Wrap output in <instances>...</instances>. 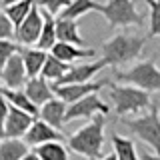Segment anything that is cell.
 I'll return each mask as SVG.
<instances>
[{
	"instance_id": "obj_1",
	"label": "cell",
	"mask_w": 160,
	"mask_h": 160,
	"mask_svg": "<svg viewBox=\"0 0 160 160\" xmlns=\"http://www.w3.org/2000/svg\"><path fill=\"white\" fill-rule=\"evenodd\" d=\"M104 126H106V116L96 114L86 126L68 136V148L88 160H100L104 144Z\"/></svg>"
},
{
	"instance_id": "obj_2",
	"label": "cell",
	"mask_w": 160,
	"mask_h": 160,
	"mask_svg": "<svg viewBox=\"0 0 160 160\" xmlns=\"http://www.w3.org/2000/svg\"><path fill=\"white\" fill-rule=\"evenodd\" d=\"M144 44H146L144 36L120 32V34H114L112 38H108L100 46V50H102V58L108 64H112L114 68H118V66H128L130 62H134L142 54Z\"/></svg>"
},
{
	"instance_id": "obj_3",
	"label": "cell",
	"mask_w": 160,
	"mask_h": 160,
	"mask_svg": "<svg viewBox=\"0 0 160 160\" xmlns=\"http://www.w3.org/2000/svg\"><path fill=\"white\" fill-rule=\"evenodd\" d=\"M110 100L114 104V114L116 116H126V114H136L140 110H146L152 106L150 102V92L140 90L130 84H114L108 82Z\"/></svg>"
},
{
	"instance_id": "obj_4",
	"label": "cell",
	"mask_w": 160,
	"mask_h": 160,
	"mask_svg": "<svg viewBox=\"0 0 160 160\" xmlns=\"http://www.w3.org/2000/svg\"><path fill=\"white\" fill-rule=\"evenodd\" d=\"M114 76L130 86L146 90V92H160V68L152 58L142 60L128 70H116Z\"/></svg>"
},
{
	"instance_id": "obj_5",
	"label": "cell",
	"mask_w": 160,
	"mask_h": 160,
	"mask_svg": "<svg viewBox=\"0 0 160 160\" xmlns=\"http://www.w3.org/2000/svg\"><path fill=\"white\" fill-rule=\"evenodd\" d=\"M100 14L106 18L110 28L120 26H142L144 16L136 10L134 0H108L106 4H100Z\"/></svg>"
},
{
	"instance_id": "obj_6",
	"label": "cell",
	"mask_w": 160,
	"mask_h": 160,
	"mask_svg": "<svg viewBox=\"0 0 160 160\" xmlns=\"http://www.w3.org/2000/svg\"><path fill=\"white\" fill-rule=\"evenodd\" d=\"M122 122H124V126L130 128L142 142H146L160 156V112H158V104H152L148 108V114H144V116L132 118V120L124 118Z\"/></svg>"
},
{
	"instance_id": "obj_7",
	"label": "cell",
	"mask_w": 160,
	"mask_h": 160,
	"mask_svg": "<svg viewBox=\"0 0 160 160\" xmlns=\"http://www.w3.org/2000/svg\"><path fill=\"white\" fill-rule=\"evenodd\" d=\"M42 24H44V16H42V10L36 4L30 14L22 22L14 28V38H16L18 46H36L40 32H42Z\"/></svg>"
},
{
	"instance_id": "obj_8",
	"label": "cell",
	"mask_w": 160,
	"mask_h": 160,
	"mask_svg": "<svg viewBox=\"0 0 160 160\" xmlns=\"http://www.w3.org/2000/svg\"><path fill=\"white\" fill-rule=\"evenodd\" d=\"M110 78H100L96 82H76V84H52V90L56 94V98H60L62 102L72 104L76 100L88 96V94H96L100 88L108 86Z\"/></svg>"
},
{
	"instance_id": "obj_9",
	"label": "cell",
	"mask_w": 160,
	"mask_h": 160,
	"mask_svg": "<svg viewBox=\"0 0 160 160\" xmlns=\"http://www.w3.org/2000/svg\"><path fill=\"white\" fill-rule=\"evenodd\" d=\"M108 112H110V106L106 102H102L100 96L88 94V96L68 104L64 122H70V120H76V118H94L96 114H104V116H106Z\"/></svg>"
},
{
	"instance_id": "obj_10",
	"label": "cell",
	"mask_w": 160,
	"mask_h": 160,
	"mask_svg": "<svg viewBox=\"0 0 160 160\" xmlns=\"http://www.w3.org/2000/svg\"><path fill=\"white\" fill-rule=\"evenodd\" d=\"M24 142L28 144V148H36L40 146V144H46V142H64V140H68L66 136H64L60 130L52 128L50 124H46L44 120L40 118H34V122L30 124L28 132L24 134Z\"/></svg>"
},
{
	"instance_id": "obj_11",
	"label": "cell",
	"mask_w": 160,
	"mask_h": 160,
	"mask_svg": "<svg viewBox=\"0 0 160 160\" xmlns=\"http://www.w3.org/2000/svg\"><path fill=\"white\" fill-rule=\"evenodd\" d=\"M26 82H28L26 68H24L20 52H16L6 64H4V68L0 70V86L10 88V90H18V88H24Z\"/></svg>"
},
{
	"instance_id": "obj_12",
	"label": "cell",
	"mask_w": 160,
	"mask_h": 160,
	"mask_svg": "<svg viewBox=\"0 0 160 160\" xmlns=\"http://www.w3.org/2000/svg\"><path fill=\"white\" fill-rule=\"evenodd\" d=\"M108 62L104 58L96 60V62H80V64H70L68 72L64 74L60 80H56V82L52 84H76V82H90L92 80V76H96V74L100 72L102 68H106Z\"/></svg>"
},
{
	"instance_id": "obj_13",
	"label": "cell",
	"mask_w": 160,
	"mask_h": 160,
	"mask_svg": "<svg viewBox=\"0 0 160 160\" xmlns=\"http://www.w3.org/2000/svg\"><path fill=\"white\" fill-rule=\"evenodd\" d=\"M32 122H34V116H30L28 112H24L20 108L10 106L8 116L2 126V136L4 138H24V134L28 132Z\"/></svg>"
},
{
	"instance_id": "obj_14",
	"label": "cell",
	"mask_w": 160,
	"mask_h": 160,
	"mask_svg": "<svg viewBox=\"0 0 160 160\" xmlns=\"http://www.w3.org/2000/svg\"><path fill=\"white\" fill-rule=\"evenodd\" d=\"M66 102H62L60 98H52L48 100L46 104H42L38 110V118L44 120L46 124H50L52 128L56 130H62L64 128V116H66Z\"/></svg>"
},
{
	"instance_id": "obj_15",
	"label": "cell",
	"mask_w": 160,
	"mask_h": 160,
	"mask_svg": "<svg viewBox=\"0 0 160 160\" xmlns=\"http://www.w3.org/2000/svg\"><path fill=\"white\" fill-rule=\"evenodd\" d=\"M24 92H26V96L32 100L34 104L40 108L42 104H46L48 100L56 98V94H54L52 86L48 84V80H44L42 76H34V78H28V82L24 84Z\"/></svg>"
},
{
	"instance_id": "obj_16",
	"label": "cell",
	"mask_w": 160,
	"mask_h": 160,
	"mask_svg": "<svg viewBox=\"0 0 160 160\" xmlns=\"http://www.w3.org/2000/svg\"><path fill=\"white\" fill-rule=\"evenodd\" d=\"M56 40L58 42H66V44H74L80 48H88L86 40L82 38L78 30V22L70 18H56Z\"/></svg>"
},
{
	"instance_id": "obj_17",
	"label": "cell",
	"mask_w": 160,
	"mask_h": 160,
	"mask_svg": "<svg viewBox=\"0 0 160 160\" xmlns=\"http://www.w3.org/2000/svg\"><path fill=\"white\" fill-rule=\"evenodd\" d=\"M18 52H20V56H22V62H24V68H26L28 78L40 76L48 52H44V50H40L36 46H20Z\"/></svg>"
},
{
	"instance_id": "obj_18",
	"label": "cell",
	"mask_w": 160,
	"mask_h": 160,
	"mask_svg": "<svg viewBox=\"0 0 160 160\" xmlns=\"http://www.w3.org/2000/svg\"><path fill=\"white\" fill-rule=\"evenodd\" d=\"M50 54L56 56L58 60L66 64H72L76 60H82V58H92L96 54V50L92 48H80V46H74V44H66V42H56L52 48H50Z\"/></svg>"
},
{
	"instance_id": "obj_19",
	"label": "cell",
	"mask_w": 160,
	"mask_h": 160,
	"mask_svg": "<svg viewBox=\"0 0 160 160\" xmlns=\"http://www.w3.org/2000/svg\"><path fill=\"white\" fill-rule=\"evenodd\" d=\"M2 94L6 96L8 100V104L10 106H14V108H20V110H24V112H28L30 116H34V118H38V106L32 102L28 96H26V92H24V88H18V90H10V88H2Z\"/></svg>"
},
{
	"instance_id": "obj_20",
	"label": "cell",
	"mask_w": 160,
	"mask_h": 160,
	"mask_svg": "<svg viewBox=\"0 0 160 160\" xmlns=\"http://www.w3.org/2000/svg\"><path fill=\"white\" fill-rule=\"evenodd\" d=\"M30 152L22 138H2L0 140V160H20Z\"/></svg>"
},
{
	"instance_id": "obj_21",
	"label": "cell",
	"mask_w": 160,
	"mask_h": 160,
	"mask_svg": "<svg viewBox=\"0 0 160 160\" xmlns=\"http://www.w3.org/2000/svg\"><path fill=\"white\" fill-rule=\"evenodd\" d=\"M42 10V8H40ZM42 16H44V24H42V32H40V38L36 42V48L44 50V52H50V48L58 42L56 40V18L52 14H48L46 10H42Z\"/></svg>"
},
{
	"instance_id": "obj_22",
	"label": "cell",
	"mask_w": 160,
	"mask_h": 160,
	"mask_svg": "<svg viewBox=\"0 0 160 160\" xmlns=\"http://www.w3.org/2000/svg\"><path fill=\"white\" fill-rule=\"evenodd\" d=\"M92 10H100V2L96 0H70L68 6L58 14L60 18H70V20H78L80 16H84L86 12H92Z\"/></svg>"
},
{
	"instance_id": "obj_23",
	"label": "cell",
	"mask_w": 160,
	"mask_h": 160,
	"mask_svg": "<svg viewBox=\"0 0 160 160\" xmlns=\"http://www.w3.org/2000/svg\"><path fill=\"white\" fill-rule=\"evenodd\" d=\"M38 4V0H20V2H14V4H8V6H2L4 14L10 18V22L14 24V28L22 22L24 18L30 14V10Z\"/></svg>"
},
{
	"instance_id": "obj_24",
	"label": "cell",
	"mask_w": 160,
	"mask_h": 160,
	"mask_svg": "<svg viewBox=\"0 0 160 160\" xmlns=\"http://www.w3.org/2000/svg\"><path fill=\"white\" fill-rule=\"evenodd\" d=\"M68 68H70V64L62 62V60H58L56 56H52V54L48 52L46 62H44V66H42L40 76H42L44 80H50V82H56V80H60L64 74L68 72Z\"/></svg>"
},
{
	"instance_id": "obj_25",
	"label": "cell",
	"mask_w": 160,
	"mask_h": 160,
	"mask_svg": "<svg viewBox=\"0 0 160 160\" xmlns=\"http://www.w3.org/2000/svg\"><path fill=\"white\" fill-rule=\"evenodd\" d=\"M40 160H68V150L62 142H46L34 148Z\"/></svg>"
},
{
	"instance_id": "obj_26",
	"label": "cell",
	"mask_w": 160,
	"mask_h": 160,
	"mask_svg": "<svg viewBox=\"0 0 160 160\" xmlns=\"http://www.w3.org/2000/svg\"><path fill=\"white\" fill-rule=\"evenodd\" d=\"M112 144H114V154H116L118 160H140L132 140L118 136V134H112Z\"/></svg>"
},
{
	"instance_id": "obj_27",
	"label": "cell",
	"mask_w": 160,
	"mask_h": 160,
	"mask_svg": "<svg viewBox=\"0 0 160 160\" xmlns=\"http://www.w3.org/2000/svg\"><path fill=\"white\" fill-rule=\"evenodd\" d=\"M150 6V34L148 36H160V0H144Z\"/></svg>"
},
{
	"instance_id": "obj_28",
	"label": "cell",
	"mask_w": 160,
	"mask_h": 160,
	"mask_svg": "<svg viewBox=\"0 0 160 160\" xmlns=\"http://www.w3.org/2000/svg\"><path fill=\"white\" fill-rule=\"evenodd\" d=\"M18 48L20 46L16 42H12V40H0V70H2L4 64L18 52Z\"/></svg>"
},
{
	"instance_id": "obj_29",
	"label": "cell",
	"mask_w": 160,
	"mask_h": 160,
	"mask_svg": "<svg viewBox=\"0 0 160 160\" xmlns=\"http://www.w3.org/2000/svg\"><path fill=\"white\" fill-rule=\"evenodd\" d=\"M68 2L70 0H38V6L42 10H46L48 14H52V16H58L68 6Z\"/></svg>"
},
{
	"instance_id": "obj_30",
	"label": "cell",
	"mask_w": 160,
	"mask_h": 160,
	"mask_svg": "<svg viewBox=\"0 0 160 160\" xmlns=\"http://www.w3.org/2000/svg\"><path fill=\"white\" fill-rule=\"evenodd\" d=\"M14 38V24L0 8V40H12Z\"/></svg>"
},
{
	"instance_id": "obj_31",
	"label": "cell",
	"mask_w": 160,
	"mask_h": 160,
	"mask_svg": "<svg viewBox=\"0 0 160 160\" xmlns=\"http://www.w3.org/2000/svg\"><path fill=\"white\" fill-rule=\"evenodd\" d=\"M8 110H10V104L6 96L2 94V86H0V132H2V126H4V120L8 116Z\"/></svg>"
},
{
	"instance_id": "obj_32",
	"label": "cell",
	"mask_w": 160,
	"mask_h": 160,
	"mask_svg": "<svg viewBox=\"0 0 160 160\" xmlns=\"http://www.w3.org/2000/svg\"><path fill=\"white\" fill-rule=\"evenodd\" d=\"M140 160H160V156H158V154H150V152H146V150H142Z\"/></svg>"
},
{
	"instance_id": "obj_33",
	"label": "cell",
	"mask_w": 160,
	"mask_h": 160,
	"mask_svg": "<svg viewBox=\"0 0 160 160\" xmlns=\"http://www.w3.org/2000/svg\"><path fill=\"white\" fill-rule=\"evenodd\" d=\"M20 160H40V158L36 156V152H34V150H32V152H28L26 156H24V158H20Z\"/></svg>"
},
{
	"instance_id": "obj_34",
	"label": "cell",
	"mask_w": 160,
	"mask_h": 160,
	"mask_svg": "<svg viewBox=\"0 0 160 160\" xmlns=\"http://www.w3.org/2000/svg\"><path fill=\"white\" fill-rule=\"evenodd\" d=\"M100 160H118V158H116V154H112V152H110V154H106V156H102Z\"/></svg>"
},
{
	"instance_id": "obj_35",
	"label": "cell",
	"mask_w": 160,
	"mask_h": 160,
	"mask_svg": "<svg viewBox=\"0 0 160 160\" xmlns=\"http://www.w3.org/2000/svg\"><path fill=\"white\" fill-rule=\"evenodd\" d=\"M14 2H20V0H4L2 6H8V4H14Z\"/></svg>"
},
{
	"instance_id": "obj_36",
	"label": "cell",
	"mask_w": 160,
	"mask_h": 160,
	"mask_svg": "<svg viewBox=\"0 0 160 160\" xmlns=\"http://www.w3.org/2000/svg\"><path fill=\"white\" fill-rule=\"evenodd\" d=\"M2 2H4V0H0V8H2Z\"/></svg>"
},
{
	"instance_id": "obj_37",
	"label": "cell",
	"mask_w": 160,
	"mask_h": 160,
	"mask_svg": "<svg viewBox=\"0 0 160 160\" xmlns=\"http://www.w3.org/2000/svg\"><path fill=\"white\" fill-rule=\"evenodd\" d=\"M2 138H4V136H2V132H0V140H2Z\"/></svg>"
},
{
	"instance_id": "obj_38",
	"label": "cell",
	"mask_w": 160,
	"mask_h": 160,
	"mask_svg": "<svg viewBox=\"0 0 160 160\" xmlns=\"http://www.w3.org/2000/svg\"><path fill=\"white\" fill-rule=\"evenodd\" d=\"M158 112H160V106H158Z\"/></svg>"
}]
</instances>
